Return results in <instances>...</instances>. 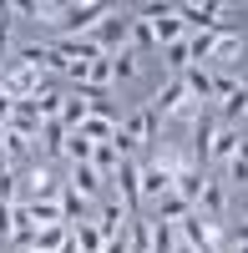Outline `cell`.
<instances>
[{
  "label": "cell",
  "mask_w": 248,
  "mask_h": 253,
  "mask_svg": "<svg viewBox=\"0 0 248 253\" xmlns=\"http://www.w3.org/2000/svg\"><path fill=\"white\" fill-rule=\"evenodd\" d=\"M213 112L223 126H238L248 117V81L233 76V71H218L213 76Z\"/></svg>",
  "instance_id": "6da1fadb"
},
{
  "label": "cell",
  "mask_w": 248,
  "mask_h": 253,
  "mask_svg": "<svg viewBox=\"0 0 248 253\" xmlns=\"http://www.w3.org/2000/svg\"><path fill=\"white\" fill-rule=\"evenodd\" d=\"M147 107L157 112V117H182V122H193L203 107H198V101L188 96V86H182V76H167V81H162V86L152 91V101H147Z\"/></svg>",
  "instance_id": "7a4b0ae2"
},
{
  "label": "cell",
  "mask_w": 248,
  "mask_h": 253,
  "mask_svg": "<svg viewBox=\"0 0 248 253\" xmlns=\"http://www.w3.org/2000/svg\"><path fill=\"white\" fill-rule=\"evenodd\" d=\"M177 243L193 248V253H218L223 248V223H208L203 213H188L177 223Z\"/></svg>",
  "instance_id": "3957f363"
},
{
  "label": "cell",
  "mask_w": 248,
  "mask_h": 253,
  "mask_svg": "<svg viewBox=\"0 0 248 253\" xmlns=\"http://www.w3.org/2000/svg\"><path fill=\"white\" fill-rule=\"evenodd\" d=\"M127 36H132V10L112 5V10H107V20L96 26V46L107 51V56H117V51H127Z\"/></svg>",
  "instance_id": "277c9868"
},
{
  "label": "cell",
  "mask_w": 248,
  "mask_h": 253,
  "mask_svg": "<svg viewBox=\"0 0 248 253\" xmlns=\"http://www.w3.org/2000/svg\"><path fill=\"white\" fill-rule=\"evenodd\" d=\"M56 198H61V177L51 172V162H36L20 182V203H56Z\"/></svg>",
  "instance_id": "5b68a950"
},
{
  "label": "cell",
  "mask_w": 248,
  "mask_h": 253,
  "mask_svg": "<svg viewBox=\"0 0 248 253\" xmlns=\"http://www.w3.org/2000/svg\"><path fill=\"white\" fill-rule=\"evenodd\" d=\"M51 51H56L61 66H66V61H101V56H107V51L96 46V36H56Z\"/></svg>",
  "instance_id": "8992f818"
},
{
  "label": "cell",
  "mask_w": 248,
  "mask_h": 253,
  "mask_svg": "<svg viewBox=\"0 0 248 253\" xmlns=\"http://www.w3.org/2000/svg\"><path fill=\"white\" fill-rule=\"evenodd\" d=\"M203 187H208V177H203V167H193V157L177 167V177H172V193L188 203V208H198V198H203Z\"/></svg>",
  "instance_id": "52a82bcc"
},
{
  "label": "cell",
  "mask_w": 248,
  "mask_h": 253,
  "mask_svg": "<svg viewBox=\"0 0 248 253\" xmlns=\"http://www.w3.org/2000/svg\"><path fill=\"white\" fill-rule=\"evenodd\" d=\"M117 132L127 137L132 147H142V142H157V112H152V107H142V112H132L127 122H122Z\"/></svg>",
  "instance_id": "ba28073f"
},
{
  "label": "cell",
  "mask_w": 248,
  "mask_h": 253,
  "mask_svg": "<svg viewBox=\"0 0 248 253\" xmlns=\"http://www.w3.org/2000/svg\"><path fill=\"white\" fill-rule=\"evenodd\" d=\"M193 213H203L208 223H223V218H228V182H213L208 177V187H203V198H198Z\"/></svg>",
  "instance_id": "9c48e42d"
},
{
  "label": "cell",
  "mask_w": 248,
  "mask_h": 253,
  "mask_svg": "<svg viewBox=\"0 0 248 253\" xmlns=\"http://www.w3.org/2000/svg\"><path fill=\"white\" fill-rule=\"evenodd\" d=\"M127 223H132V218H127V208H122V203H101V208H96V233L107 238V243H112V238H127Z\"/></svg>",
  "instance_id": "30bf717a"
},
{
  "label": "cell",
  "mask_w": 248,
  "mask_h": 253,
  "mask_svg": "<svg viewBox=\"0 0 248 253\" xmlns=\"http://www.w3.org/2000/svg\"><path fill=\"white\" fill-rule=\"evenodd\" d=\"M182 86H188V96L198 107H213V71L208 66H188L182 71Z\"/></svg>",
  "instance_id": "8fae6325"
},
{
  "label": "cell",
  "mask_w": 248,
  "mask_h": 253,
  "mask_svg": "<svg viewBox=\"0 0 248 253\" xmlns=\"http://www.w3.org/2000/svg\"><path fill=\"white\" fill-rule=\"evenodd\" d=\"M238 56H243V36L223 26V36H218V46H213V56H208V66H218V71H228V66H233Z\"/></svg>",
  "instance_id": "7c38bea8"
},
{
  "label": "cell",
  "mask_w": 248,
  "mask_h": 253,
  "mask_svg": "<svg viewBox=\"0 0 248 253\" xmlns=\"http://www.w3.org/2000/svg\"><path fill=\"white\" fill-rule=\"evenodd\" d=\"M238 147H243V132H238V126H218V137H213V147H208V162H233Z\"/></svg>",
  "instance_id": "4fadbf2b"
},
{
  "label": "cell",
  "mask_w": 248,
  "mask_h": 253,
  "mask_svg": "<svg viewBox=\"0 0 248 253\" xmlns=\"http://www.w3.org/2000/svg\"><path fill=\"white\" fill-rule=\"evenodd\" d=\"M122 162H127V157H122V152H117V142H101V147H96V152H91V167H96V177H101V182H112Z\"/></svg>",
  "instance_id": "5bb4252c"
},
{
  "label": "cell",
  "mask_w": 248,
  "mask_h": 253,
  "mask_svg": "<svg viewBox=\"0 0 248 253\" xmlns=\"http://www.w3.org/2000/svg\"><path fill=\"white\" fill-rule=\"evenodd\" d=\"M31 101H36V112H41V122H56V117H61V101H66V91H61L56 81H46V86H41V91H36Z\"/></svg>",
  "instance_id": "9a60e30c"
},
{
  "label": "cell",
  "mask_w": 248,
  "mask_h": 253,
  "mask_svg": "<svg viewBox=\"0 0 248 253\" xmlns=\"http://www.w3.org/2000/svg\"><path fill=\"white\" fill-rule=\"evenodd\" d=\"M71 193H81V198H86V203H96V193H101V177H96V167L86 162V167H71Z\"/></svg>",
  "instance_id": "2e32d148"
},
{
  "label": "cell",
  "mask_w": 248,
  "mask_h": 253,
  "mask_svg": "<svg viewBox=\"0 0 248 253\" xmlns=\"http://www.w3.org/2000/svg\"><path fill=\"white\" fill-rule=\"evenodd\" d=\"M218 36H223V26H218V31H193V36H188V56H193V66H208Z\"/></svg>",
  "instance_id": "e0dca14e"
},
{
  "label": "cell",
  "mask_w": 248,
  "mask_h": 253,
  "mask_svg": "<svg viewBox=\"0 0 248 253\" xmlns=\"http://www.w3.org/2000/svg\"><path fill=\"white\" fill-rule=\"evenodd\" d=\"M127 248H132V253H152V213H137V218H132Z\"/></svg>",
  "instance_id": "ac0fdd59"
},
{
  "label": "cell",
  "mask_w": 248,
  "mask_h": 253,
  "mask_svg": "<svg viewBox=\"0 0 248 253\" xmlns=\"http://www.w3.org/2000/svg\"><path fill=\"white\" fill-rule=\"evenodd\" d=\"M86 117H91V101L81 96V91H76V96H66V101H61V126H66V132H76V126L86 122Z\"/></svg>",
  "instance_id": "d6986e66"
},
{
  "label": "cell",
  "mask_w": 248,
  "mask_h": 253,
  "mask_svg": "<svg viewBox=\"0 0 248 253\" xmlns=\"http://www.w3.org/2000/svg\"><path fill=\"white\" fill-rule=\"evenodd\" d=\"M76 132L86 137L91 147H101V142H117V122H107V117H86V122L76 126Z\"/></svg>",
  "instance_id": "ffe728a7"
},
{
  "label": "cell",
  "mask_w": 248,
  "mask_h": 253,
  "mask_svg": "<svg viewBox=\"0 0 248 253\" xmlns=\"http://www.w3.org/2000/svg\"><path fill=\"white\" fill-rule=\"evenodd\" d=\"M162 66H167V76H182L193 66V56H188V36L172 41V46H162Z\"/></svg>",
  "instance_id": "44dd1931"
},
{
  "label": "cell",
  "mask_w": 248,
  "mask_h": 253,
  "mask_svg": "<svg viewBox=\"0 0 248 253\" xmlns=\"http://www.w3.org/2000/svg\"><path fill=\"white\" fill-rule=\"evenodd\" d=\"M188 213H193V208L182 203L177 193H167V198H162V203H152V218H157V223H182V218H188Z\"/></svg>",
  "instance_id": "7402d4cb"
},
{
  "label": "cell",
  "mask_w": 248,
  "mask_h": 253,
  "mask_svg": "<svg viewBox=\"0 0 248 253\" xmlns=\"http://www.w3.org/2000/svg\"><path fill=\"white\" fill-rule=\"evenodd\" d=\"M66 238H71L66 223H46V228H36V253H56Z\"/></svg>",
  "instance_id": "603a6c76"
},
{
  "label": "cell",
  "mask_w": 248,
  "mask_h": 253,
  "mask_svg": "<svg viewBox=\"0 0 248 253\" xmlns=\"http://www.w3.org/2000/svg\"><path fill=\"white\" fill-rule=\"evenodd\" d=\"M41 142H46V157H61V152H66V126H61V117H56V122H41Z\"/></svg>",
  "instance_id": "cb8c5ba5"
},
{
  "label": "cell",
  "mask_w": 248,
  "mask_h": 253,
  "mask_svg": "<svg viewBox=\"0 0 248 253\" xmlns=\"http://www.w3.org/2000/svg\"><path fill=\"white\" fill-rule=\"evenodd\" d=\"M91 152H96V147L81 137V132H66V152H61V157H71V167H86V162H91Z\"/></svg>",
  "instance_id": "d4e9b609"
},
{
  "label": "cell",
  "mask_w": 248,
  "mask_h": 253,
  "mask_svg": "<svg viewBox=\"0 0 248 253\" xmlns=\"http://www.w3.org/2000/svg\"><path fill=\"white\" fill-rule=\"evenodd\" d=\"M71 238H76L81 253H101V248H107V238L96 233V223H76V228H71Z\"/></svg>",
  "instance_id": "484cf974"
},
{
  "label": "cell",
  "mask_w": 248,
  "mask_h": 253,
  "mask_svg": "<svg viewBox=\"0 0 248 253\" xmlns=\"http://www.w3.org/2000/svg\"><path fill=\"white\" fill-rule=\"evenodd\" d=\"M177 248V223H157L152 218V253H172Z\"/></svg>",
  "instance_id": "4316f807"
},
{
  "label": "cell",
  "mask_w": 248,
  "mask_h": 253,
  "mask_svg": "<svg viewBox=\"0 0 248 253\" xmlns=\"http://www.w3.org/2000/svg\"><path fill=\"white\" fill-rule=\"evenodd\" d=\"M137 71H142V56H132V51H117V56H112V76H117V81H132Z\"/></svg>",
  "instance_id": "83f0119b"
},
{
  "label": "cell",
  "mask_w": 248,
  "mask_h": 253,
  "mask_svg": "<svg viewBox=\"0 0 248 253\" xmlns=\"http://www.w3.org/2000/svg\"><path fill=\"white\" fill-rule=\"evenodd\" d=\"M5 15H15V20H36V0H10Z\"/></svg>",
  "instance_id": "f1b7e54d"
},
{
  "label": "cell",
  "mask_w": 248,
  "mask_h": 253,
  "mask_svg": "<svg viewBox=\"0 0 248 253\" xmlns=\"http://www.w3.org/2000/svg\"><path fill=\"white\" fill-rule=\"evenodd\" d=\"M61 71H66V76L76 81V86H81V81H86V71H91V61H66V66H61Z\"/></svg>",
  "instance_id": "f546056e"
},
{
  "label": "cell",
  "mask_w": 248,
  "mask_h": 253,
  "mask_svg": "<svg viewBox=\"0 0 248 253\" xmlns=\"http://www.w3.org/2000/svg\"><path fill=\"white\" fill-rule=\"evenodd\" d=\"M228 182H248V162H238V157L228 162Z\"/></svg>",
  "instance_id": "4dcf8cb0"
},
{
  "label": "cell",
  "mask_w": 248,
  "mask_h": 253,
  "mask_svg": "<svg viewBox=\"0 0 248 253\" xmlns=\"http://www.w3.org/2000/svg\"><path fill=\"white\" fill-rule=\"evenodd\" d=\"M0 243H10V203H0Z\"/></svg>",
  "instance_id": "1f68e13d"
},
{
  "label": "cell",
  "mask_w": 248,
  "mask_h": 253,
  "mask_svg": "<svg viewBox=\"0 0 248 253\" xmlns=\"http://www.w3.org/2000/svg\"><path fill=\"white\" fill-rule=\"evenodd\" d=\"M10 112H15V101H10V96H0V126L10 122Z\"/></svg>",
  "instance_id": "d6a6232c"
},
{
  "label": "cell",
  "mask_w": 248,
  "mask_h": 253,
  "mask_svg": "<svg viewBox=\"0 0 248 253\" xmlns=\"http://www.w3.org/2000/svg\"><path fill=\"white\" fill-rule=\"evenodd\" d=\"M56 253H81V248H76V238H66V243H61Z\"/></svg>",
  "instance_id": "836d02e7"
},
{
  "label": "cell",
  "mask_w": 248,
  "mask_h": 253,
  "mask_svg": "<svg viewBox=\"0 0 248 253\" xmlns=\"http://www.w3.org/2000/svg\"><path fill=\"white\" fill-rule=\"evenodd\" d=\"M238 162H248V137H243V147H238Z\"/></svg>",
  "instance_id": "e575fe53"
},
{
  "label": "cell",
  "mask_w": 248,
  "mask_h": 253,
  "mask_svg": "<svg viewBox=\"0 0 248 253\" xmlns=\"http://www.w3.org/2000/svg\"><path fill=\"white\" fill-rule=\"evenodd\" d=\"M238 243H248V223H243V228H238Z\"/></svg>",
  "instance_id": "d590c367"
},
{
  "label": "cell",
  "mask_w": 248,
  "mask_h": 253,
  "mask_svg": "<svg viewBox=\"0 0 248 253\" xmlns=\"http://www.w3.org/2000/svg\"><path fill=\"white\" fill-rule=\"evenodd\" d=\"M172 253H193V248H182V243H177V248H172Z\"/></svg>",
  "instance_id": "8d00e7d4"
},
{
  "label": "cell",
  "mask_w": 248,
  "mask_h": 253,
  "mask_svg": "<svg viewBox=\"0 0 248 253\" xmlns=\"http://www.w3.org/2000/svg\"><path fill=\"white\" fill-rule=\"evenodd\" d=\"M233 253H248V243H238V248H233Z\"/></svg>",
  "instance_id": "74e56055"
},
{
  "label": "cell",
  "mask_w": 248,
  "mask_h": 253,
  "mask_svg": "<svg viewBox=\"0 0 248 253\" xmlns=\"http://www.w3.org/2000/svg\"><path fill=\"white\" fill-rule=\"evenodd\" d=\"M0 71H5V61H0Z\"/></svg>",
  "instance_id": "f35d334b"
},
{
  "label": "cell",
  "mask_w": 248,
  "mask_h": 253,
  "mask_svg": "<svg viewBox=\"0 0 248 253\" xmlns=\"http://www.w3.org/2000/svg\"><path fill=\"white\" fill-rule=\"evenodd\" d=\"M218 253H223V248H218Z\"/></svg>",
  "instance_id": "ab89813d"
},
{
  "label": "cell",
  "mask_w": 248,
  "mask_h": 253,
  "mask_svg": "<svg viewBox=\"0 0 248 253\" xmlns=\"http://www.w3.org/2000/svg\"><path fill=\"white\" fill-rule=\"evenodd\" d=\"M31 253H36V248H31Z\"/></svg>",
  "instance_id": "60d3db41"
}]
</instances>
